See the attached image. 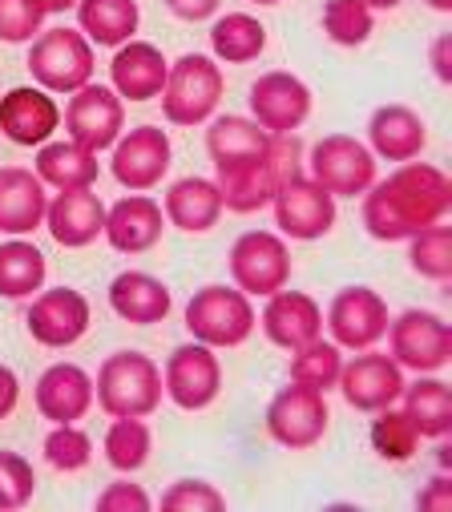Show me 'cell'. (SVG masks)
Returning <instances> with one entry per match:
<instances>
[{"instance_id": "obj_36", "label": "cell", "mask_w": 452, "mask_h": 512, "mask_svg": "<svg viewBox=\"0 0 452 512\" xmlns=\"http://www.w3.org/2000/svg\"><path fill=\"white\" fill-rule=\"evenodd\" d=\"M408 263L420 279H432V283H448L452 279V230L444 222H432L428 230L412 234L408 238Z\"/></svg>"}, {"instance_id": "obj_29", "label": "cell", "mask_w": 452, "mask_h": 512, "mask_svg": "<svg viewBox=\"0 0 452 512\" xmlns=\"http://www.w3.org/2000/svg\"><path fill=\"white\" fill-rule=\"evenodd\" d=\"M138 21H142L138 0H77V25L85 41H97L105 49L134 41Z\"/></svg>"}, {"instance_id": "obj_34", "label": "cell", "mask_w": 452, "mask_h": 512, "mask_svg": "<svg viewBox=\"0 0 452 512\" xmlns=\"http://www.w3.org/2000/svg\"><path fill=\"white\" fill-rule=\"evenodd\" d=\"M45 287V254L33 242H5L0 246V295L5 299H29Z\"/></svg>"}, {"instance_id": "obj_7", "label": "cell", "mask_w": 452, "mask_h": 512, "mask_svg": "<svg viewBox=\"0 0 452 512\" xmlns=\"http://www.w3.org/2000/svg\"><path fill=\"white\" fill-rule=\"evenodd\" d=\"M311 182L331 198H356L376 182V154L348 134H327L311 146Z\"/></svg>"}, {"instance_id": "obj_9", "label": "cell", "mask_w": 452, "mask_h": 512, "mask_svg": "<svg viewBox=\"0 0 452 512\" xmlns=\"http://www.w3.org/2000/svg\"><path fill=\"white\" fill-rule=\"evenodd\" d=\"M384 335L392 343V359L420 375H432V371L448 367V359H452V327L432 311L412 307L400 319H388Z\"/></svg>"}, {"instance_id": "obj_44", "label": "cell", "mask_w": 452, "mask_h": 512, "mask_svg": "<svg viewBox=\"0 0 452 512\" xmlns=\"http://www.w3.org/2000/svg\"><path fill=\"white\" fill-rule=\"evenodd\" d=\"M97 508H101V512H150V492H146L142 484L118 480V484H109V488L97 496Z\"/></svg>"}, {"instance_id": "obj_46", "label": "cell", "mask_w": 452, "mask_h": 512, "mask_svg": "<svg viewBox=\"0 0 452 512\" xmlns=\"http://www.w3.org/2000/svg\"><path fill=\"white\" fill-rule=\"evenodd\" d=\"M416 504L428 508V512H448V508H452V484H448L444 476L428 480V488L416 496Z\"/></svg>"}, {"instance_id": "obj_15", "label": "cell", "mask_w": 452, "mask_h": 512, "mask_svg": "<svg viewBox=\"0 0 452 512\" xmlns=\"http://www.w3.org/2000/svg\"><path fill=\"white\" fill-rule=\"evenodd\" d=\"M327 327L335 347L368 351L388 331V303L372 287H344L327 307Z\"/></svg>"}, {"instance_id": "obj_24", "label": "cell", "mask_w": 452, "mask_h": 512, "mask_svg": "<svg viewBox=\"0 0 452 512\" xmlns=\"http://www.w3.org/2000/svg\"><path fill=\"white\" fill-rule=\"evenodd\" d=\"M93 408V379L77 363H53L37 379V412L53 424H77Z\"/></svg>"}, {"instance_id": "obj_23", "label": "cell", "mask_w": 452, "mask_h": 512, "mask_svg": "<svg viewBox=\"0 0 452 512\" xmlns=\"http://www.w3.org/2000/svg\"><path fill=\"white\" fill-rule=\"evenodd\" d=\"M45 226H49L57 246L81 250V246L97 242V234L105 230V206L89 186L85 190H61L45 210Z\"/></svg>"}, {"instance_id": "obj_20", "label": "cell", "mask_w": 452, "mask_h": 512, "mask_svg": "<svg viewBox=\"0 0 452 512\" xmlns=\"http://www.w3.org/2000/svg\"><path fill=\"white\" fill-rule=\"evenodd\" d=\"M57 125H61V109L41 89L21 85L0 97V134L17 146H45Z\"/></svg>"}, {"instance_id": "obj_32", "label": "cell", "mask_w": 452, "mask_h": 512, "mask_svg": "<svg viewBox=\"0 0 452 512\" xmlns=\"http://www.w3.org/2000/svg\"><path fill=\"white\" fill-rule=\"evenodd\" d=\"M101 174L97 154L81 150L77 142H49L37 154V178L53 190H85Z\"/></svg>"}, {"instance_id": "obj_45", "label": "cell", "mask_w": 452, "mask_h": 512, "mask_svg": "<svg viewBox=\"0 0 452 512\" xmlns=\"http://www.w3.org/2000/svg\"><path fill=\"white\" fill-rule=\"evenodd\" d=\"M162 5L178 17V21H210L218 13L222 0H162Z\"/></svg>"}, {"instance_id": "obj_48", "label": "cell", "mask_w": 452, "mask_h": 512, "mask_svg": "<svg viewBox=\"0 0 452 512\" xmlns=\"http://www.w3.org/2000/svg\"><path fill=\"white\" fill-rule=\"evenodd\" d=\"M432 69L440 81H452V37L448 33L436 37V45H432Z\"/></svg>"}, {"instance_id": "obj_3", "label": "cell", "mask_w": 452, "mask_h": 512, "mask_svg": "<svg viewBox=\"0 0 452 512\" xmlns=\"http://www.w3.org/2000/svg\"><path fill=\"white\" fill-rule=\"evenodd\" d=\"M97 404L105 416H154L162 404V367L142 351H113L97 371Z\"/></svg>"}, {"instance_id": "obj_31", "label": "cell", "mask_w": 452, "mask_h": 512, "mask_svg": "<svg viewBox=\"0 0 452 512\" xmlns=\"http://www.w3.org/2000/svg\"><path fill=\"white\" fill-rule=\"evenodd\" d=\"M400 396H404V412L416 424L420 440H444L452 432V392H448V383L424 375V379L412 383V388L404 383Z\"/></svg>"}, {"instance_id": "obj_22", "label": "cell", "mask_w": 452, "mask_h": 512, "mask_svg": "<svg viewBox=\"0 0 452 512\" xmlns=\"http://www.w3.org/2000/svg\"><path fill=\"white\" fill-rule=\"evenodd\" d=\"M271 303H267V311H263V335L275 343V347H283V351H299V347H307L311 339H319V331H323V311H319V303L311 299V295H303V291H275V295H267Z\"/></svg>"}, {"instance_id": "obj_49", "label": "cell", "mask_w": 452, "mask_h": 512, "mask_svg": "<svg viewBox=\"0 0 452 512\" xmlns=\"http://www.w3.org/2000/svg\"><path fill=\"white\" fill-rule=\"evenodd\" d=\"M37 5L45 9V17L49 13H65V9H77V0H37Z\"/></svg>"}, {"instance_id": "obj_14", "label": "cell", "mask_w": 452, "mask_h": 512, "mask_svg": "<svg viewBox=\"0 0 452 512\" xmlns=\"http://www.w3.org/2000/svg\"><path fill=\"white\" fill-rule=\"evenodd\" d=\"M335 388L344 392L348 408H356V412H384L404 392V367L392 355L364 351L352 363L339 367V383H335Z\"/></svg>"}, {"instance_id": "obj_16", "label": "cell", "mask_w": 452, "mask_h": 512, "mask_svg": "<svg viewBox=\"0 0 452 512\" xmlns=\"http://www.w3.org/2000/svg\"><path fill=\"white\" fill-rule=\"evenodd\" d=\"M251 121H259L267 134H295L311 117V89L295 73H263L251 85Z\"/></svg>"}, {"instance_id": "obj_51", "label": "cell", "mask_w": 452, "mask_h": 512, "mask_svg": "<svg viewBox=\"0 0 452 512\" xmlns=\"http://www.w3.org/2000/svg\"><path fill=\"white\" fill-rule=\"evenodd\" d=\"M428 5H432L436 13H452V0H428Z\"/></svg>"}, {"instance_id": "obj_8", "label": "cell", "mask_w": 452, "mask_h": 512, "mask_svg": "<svg viewBox=\"0 0 452 512\" xmlns=\"http://www.w3.org/2000/svg\"><path fill=\"white\" fill-rule=\"evenodd\" d=\"M231 279L243 295H275L291 283V250L271 230H247L231 246Z\"/></svg>"}, {"instance_id": "obj_10", "label": "cell", "mask_w": 452, "mask_h": 512, "mask_svg": "<svg viewBox=\"0 0 452 512\" xmlns=\"http://www.w3.org/2000/svg\"><path fill=\"white\" fill-rule=\"evenodd\" d=\"M162 392L182 408V412H202L218 400L222 392V367L218 355L206 343H182L170 351L166 371H162Z\"/></svg>"}, {"instance_id": "obj_2", "label": "cell", "mask_w": 452, "mask_h": 512, "mask_svg": "<svg viewBox=\"0 0 452 512\" xmlns=\"http://www.w3.org/2000/svg\"><path fill=\"white\" fill-rule=\"evenodd\" d=\"M299 138L295 134H275L271 138V150L259 154V158H243V162H231V166H214V186L222 194V210H235V214H255L263 206H271L275 190L303 174L299 170Z\"/></svg>"}, {"instance_id": "obj_37", "label": "cell", "mask_w": 452, "mask_h": 512, "mask_svg": "<svg viewBox=\"0 0 452 512\" xmlns=\"http://www.w3.org/2000/svg\"><path fill=\"white\" fill-rule=\"evenodd\" d=\"M339 367H344L339 347L311 339L307 347H299L291 355V383H303V388H315V392H331L339 383Z\"/></svg>"}, {"instance_id": "obj_5", "label": "cell", "mask_w": 452, "mask_h": 512, "mask_svg": "<svg viewBox=\"0 0 452 512\" xmlns=\"http://www.w3.org/2000/svg\"><path fill=\"white\" fill-rule=\"evenodd\" d=\"M218 101H222V69L210 57L186 53L170 65L162 85V113L170 125H202L214 117Z\"/></svg>"}, {"instance_id": "obj_30", "label": "cell", "mask_w": 452, "mask_h": 512, "mask_svg": "<svg viewBox=\"0 0 452 512\" xmlns=\"http://www.w3.org/2000/svg\"><path fill=\"white\" fill-rule=\"evenodd\" d=\"M271 138L275 134H267L259 121L226 113V117L210 121V130H206V154H210L214 166H231V162L267 154L271 150Z\"/></svg>"}, {"instance_id": "obj_28", "label": "cell", "mask_w": 452, "mask_h": 512, "mask_svg": "<svg viewBox=\"0 0 452 512\" xmlns=\"http://www.w3.org/2000/svg\"><path fill=\"white\" fill-rule=\"evenodd\" d=\"M166 218L186 234H206L222 218V194L210 178H182L166 190Z\"/></svg>"}, {"instance_id": "obj_33", "label": "cell", "mask_w": 452, "mask_h": 512, "mask_svg": "<svg viewBox=\"0 0 452 512\" xmlns=\"http://www.w3.org/2000/svg\"><path fill=\"white\" fill-rule=\"evenodd\" d=\"M210 49L226 65H251L267 49V29L247 13H226L210 29Z\"/></svg>"}, {"instance_id": "obj_17", "label": "cell", "mask_w": 452, "mask_h": 512, "mask_svg": "<svg viewBox=\"0 0 452 512\" xmlns=\"http://www.w3.org/2000/svg\"><path fill=\"white\" fill-rule=\"evenodd\" d=\"M113 178L126 190H154L170 170V138L158 125H134L126 138L113 142Z\"/></svg>"}, {"instance_id": "obj_52", "label": "cell", "mask_w": 452, "mask_h": 512, "mask_svg": "<svg viewBox=\"0 0 452 512\" xmlns=\"http://www.w3.org/2000/svg\"><path fill=\"white\" fill-rule=\"evenodd\" d=\"M251 5H279V0H251Z\"/></svg>"}, {"instance_id": "obj_1", "label": "cell", "mask_w": 452, "mask_h": 512, "mask_svg": "<svg viewBox=\"0 0 452 512\" xmlns=\"http://www.w3.org/2000/svg\"><path fill=\"white\" fill-rule=\"evenodd\" d=\"M452 210V182L428 162H404L364 190V226L376 242H404Z\"/></svg>"}, {"instance_id": "obj_18", "label": "cell", "mask_w": 452, "mask_h": 512, "mask_svg": "<svg viewBox=\"0 0 452 512\" xmlns=\"http://www.w3.org/2000/svg\"><path fill=\"white\" fill-rule=\"evenodd\" d=\"M29 323V335L41 343V347H73L85 331H89V299L73 287H53V291H41L25 315Z\"/></svg>"}, {"instance_id": "obj_38", "label": "cell", "mask_w": 452, "mask_h": 512, "mask_svg": "<svg viewBox=\"0 0 452 512\" xmlns=\"http://www.w3.org/2000/svg\"><path fill=\"white\" fill-rule=\"evenodd\" d=\"M372 448H376L380 460H392V464L412 460L416 448H420V432H416V424L408 420V412H392V408L376 412V424H372Z\"/></svg>"}, {"instance_id": "obj_27", "label": "cell", "mask_w": 452, "mask_h": 512, "mask_svg": "<svg viewBox=\"0 0 452 512\" xmlns=\"http://www.w3.org/2000/svg\"><path fill=\"white\" fill-rule=\"evenodd\" d=\"M170 287L146 271H122L109 283V307L118 319L134 323V327H150L162 323L170 315Z\"/></svg>"}, {"instance_id": "obj_12", "label": "cell", "mask_w": 452, "mask_h": 512, "mask_svg": "<svg viewBox=\"0 0 452 512\" xmlns=\"http://www.w3.org/2000/svg\"><path fill=\"white\" fill-rule=\"evenodd\" d=\"M327 400L323 392L315 388H303V383H287V388L271 400L267 408V432L275 444L291 448V452H303V448H315L327 432Z\"/></svg>"}, {"instance_id": "obj_6", "label": "cell", "mask_w": 452, "mask_h": 512, "mask_svg": "<svg viewBox=\"0 0 452 512\" xmlns=\"http://www.w3.org/2000/svg\"><path fill=\"white\" fill-rule=\"evenodd\" d=\"M29 73L49 93H77L93 81V45L77 29H45L29 49Z\"/></svg>"}, {"instance_id": "obj_4", "label": "cell", "mask_w": 452, "mask_h": 512, "mask_svg": "<svg viewBox=\"0 0 452 512\" xmlns=\"http://www.w3.org/2000/svg\"><path fill=\"white\" fill-rule=\"evenodd\" d=\"M186 331L206 347H239L255 331V307L251 295L239 287H202L186 303Z\"/></svg>"}, {"instance_id": "obj_35", "label": "cell", "mask_w": 452, "mask_h": 512, "mask_svg": "<svg viewBox=\"0 0 452 512\" xmlns=\"http://www.w3.org/2000/svg\"><path fill=\"white\" fill-rule=\"evenodd\" d=\"M150 428L142 416H118L105 432V460L118 472H138L150 460Z\"/></svg>"}, {"instance_id": "obj_39", "label": "cell", "mask_w": 452, "mask_h": 512, "mask_svg": "<svg viewBox=\"0 0 452 512\" xmlns=\"http://www.w3.org/2000/svg\"><path fill=\"white\" fill-rule=\"evenodd\" d=\"M323 33L335 45H364L372 37V9L364 0H327L323 5Z\"/></svg>"}, {"instance_id": "obj_11", "label": "cell", "mask_w": 452, "mask_h": 512, "mask_svg": "<svg viewBox=\"0 0 452 512\" xmlns=\"http://www.w3.org/2000/svg\"><path fill=\"white\" fill-rule=\"evenodd\" d=\"M122 125H126V109H122V97L105 89V85H81L69 105H65V130H69V142H77L81 150L89 154H101V150H113V142L122 138Z\"/></svg>"}, {"instance_id": "obj_19", "label": "cell", "mask_w": 452, "mask_h": 512, "mask_svg": "<svg viewBox=\"0 0 452 512\" xmlns=\"http://www.w3.org/2000/svg\"><path fill=\"white\" fill-rule=\"evenodd\" d=\"M162 230H166V214L154 198L146 194H130L122 202H113L105 210V238L118 254H142V250H154L162 242Z\"/></svg>"}, {"instance_id": "obj_26", "label": "cell", "mask_w": 452, "mask_h": 512, "mask_svg": "<svg viewBox=\"0 0 452 512\" xmlns=\"http://www.w3.org/2000/svg\"><path fill=\"white\" fill-rule=\"evenodd\" d=\"M45 182L33 170L21 166H5L0 170V230L5 234H33L37 226H45Z\"/></svg>"}, {"instance_id": "obj_21", "label": "cell", "mask_w": 452, "mask_h": 512, "mask_svg": "<svg viewBox=\"0 0 452 512\" xmlns=\"http://www.w3.org/2000/svg\"><path fill=\"white\" fill-rule=\"evenodd\" d=\"M166 73H170V61L150 41H126V45H118V53H113V61H109L113 93L126 97V101H154V97H162Z\"/></svg>"}, {"instance_id": "obj_47", "label": "cell", "mask_w": 452, "mask_h": 512, "mask_svg": "<svg viewBox=\"0 0 452 512\" xmlns=\"http://www.w3.org/2000/svg\"><path fill=\"white\" fill-rule=\"evenodd\" d=\"M17 400H21V383H17V371L0 363V420H9L17 412Z\"/></svg>"}, {"instance_id": "obj_42", "label": "cell", "mask_w": 452, "mask_h": 512, "mask_svg": "<svg viewBox=\"0 0 452 512\" xmlns=\"http://www.w3.org/2000/svg\"><path fill=\"white\" fill-rule=\"evenodd\" d=\"M45 9L37 0H0V41L5 45H25L41 33Z\"/></svg>"}, {"instance_id": "obj_25", "label": "cell", "mask_w": 452, "mask_h": 512, "mask_svg": "<svg viewBox=\"0 0 452 512\" xmlns=\"http://www.w3.org/2000/svg\"><path fill=\"white\" fill-rule=\"evenodd\" d=\"M368 142H372V154L388 162H412L428 146V125L408 105H380L368 121Z\"/></svg>"}, {"instance_id": "obj_13", "label": "cell", "mask_w": 452, "mask_h": 512, "mask_svg": "<svg viewBox=\"0 0 452 512\" xmlns=\"http://www.w3.org/2000/svg\"><path fill=\"white\" fill-rule=\"evenodd\" d=\"M271 206H275L279 230H283L287 238H295V242H315V238H323V234L335 226V198H331L319 182H311V178H303V174L287 178V182L275 190Z\"/></svg>"}, {"instance_id": "obj_41", "label": "cell", "mask_w": 452, "mask_h": 512, "mask_svg": "<svg viewBox=\"0 0 452 512\" xmlns=\"http://www.w3.org/2000/svg\"><path fill=\"white\" fill-rule=\"evenodd\" d=\"M37 492V472L21 452L0 448V508H25Z\"/></svg>"}, {"instance_id": "obj_50", "label": "cell", "mask_w": 452, "mask_h": 512, "mask_svg": "<svg viewBox=\"0 0 452 512\" xmlns=\"http://www.w3.org/2000/svg\"><path fill=\"white\" fill-rule=\"evenodd\" d=\"M364 5H368V9H384V13H388V9H400L404 0H364Z\"/></svg>"}, {"instance_id": "obj_43", "label": "cell", "mask_w": 452, "mask_h": 512, "mask_svg": "<svg viewBox=\"0 0 452 512\" xmlns=\"http://www.w3.org/2000/svg\"><path fill=\"white\" fill-rule=\"evenodd\" d=\"M162 508H170V512H222L226 496L210 480H178L162 492Z\"/></svg>"}, {"instance_id": "obj_40", "label": "cell", "mask_w": 452, "mask_h": 512, "mask_svg": "<svg viewBox=\"0 0 452 512\" xmlns=\"http://www.w3.org/2000/svg\"><path fill=\"white\" fill-rule=\"evenodd\" d=\"M45 460L57 472H81L93 460V440L81 428H73V424H57L45 436Z\"/></svg>"}]
</instances>
